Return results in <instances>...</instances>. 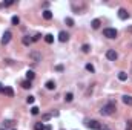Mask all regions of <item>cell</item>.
<instances>
[{
    "instance_id": "obj_1",
    "label": "cell",
    "mask_w": 132,
    "mask_h": 130,
    "mask_svg": "<svg viewBox=\"0 0 132 130\" xmlns=\"http://www.w3.org/2000/svg\"><path fill=\"white\" fill-rule=\"evenodd\" d=\"M114 112H115V104L114 103H108L101 107V110H100V113L103 116H109V115H112Z\"/></svg>"
},
{
    "instance_id": "obj_2",
    "label": "cell",
    "mask_w": 132,
    "mask_h": 130,
    "mask_svg": "<svg viewBox=\"0 0 132 130\" xmlns=\"http://www.w3.org/2000/svg\"><path fill=\"white\" fill-rule=\"evenodd\" d=\"M103 35L108 37V38H117L118 32H117V29H114V28H106V29H103Z\"/></svg>"
},
{
    "instance_id": "obj_3",
    "label": "cell",
    "mask_w": 132,
    "mask_h": 130,
    "mask_svg": "<svg viewBox=\"0 0 132 130\" xmlns=\"http://www.w3.org/2000/svg\"><path fill=\"white\" fill-rule=\"evenodd\" d=\"M86 127L91 130H101V124L95 120H91V121H86Z\"/></svg>"
},
{
    "instance_id": "obj_4",
    "label": "cell",
    "mask_w": 132,
    "mask_h": 130,
    "mask_svg": "<svg viewBox=\"0 0 132 130\" xmlns=\"http://www.w3.org/2000/svg\"><path fill=\"white\" fill-rule=\"evenodd\" d=\"M29 58L34 61V63H38V61L42 60V54H40V52H37V50H32V52L29 54Z\"/></svg>"
},
{
    "instance_id": "obj_5",
    "label": "cell",
    "mask_w": 132,
    "mask_h": 130,
    "mask_svg": "<svg viewBox=\"0 0 132 130\" xmlns=\"http://www.w3.org/2000/svg\"><path fill=\"white\" fill-rule=\"evenodd\" d=\"M118 19H120V20H128V19H129V12H128L124 8H120V9H118Z\"/></svg>"
},
{
    "instance_id": "obj_6",
    "label": "cell",
    "mask_w": 132,
    "mask_h": 130,
    "mask_svg": "<svg viewBox=\"0 0 132 130\" xmlns=\"http://www.w3.org/2000/svg\"><path fill=\"white\" fill-rule=\"evenodd\" d=\"M11 37H12L11 31H5L3 37H2V44H8V43H9V40H11Z\"/></svg>"
},
{
    "instance_id": "obj_7",
    "label": "cell",
    "mask_w": 132,
    "mask_h": 130,
    "mask_svg": "<svg viewBox=\"0 0 132 130\" xmlns=\"http://www.w3.org/2000/svg\"><path fill=\"white\" fill-rule=\"evenodd\" d=\"M106 57H108V60H112V61H115L118 55H117V52H115L114 49H109L108 52H106Z\"/></svg>"
},
{
    "instance_id": "obj_8",
    "label": "cell",
    "mask_w": 132,
    "mask_h": 130,
    "mask_svg": "<svg viewBox=\"0 0 132 130\" xmlns=\"http://www.w3.org/2000/svg\"><path fill=\"white\" fill-rule=\"evenodd\" d=\"M68 38H69V34H68V32H65V31H61V32L59 34V40H60L61 43H65V41H68Z\"/></svg>"
},
{
    "instance_id": "obj_9",
    "label": "cell",
    "mask_w": 132,
    "mask_h": 130,
    "mask_svg": "<svg viewBox=\"0 0 132 130\" xmlns=\"http://www.w3.org/2000/svg\"><path fill=\"white\" fill-rule=\"evenodd\" d=\"M3 93L6 95V97H9V98L14 97V90H12V87H3Z\"/></svg>"
},
{
    "instance_id": "obj_10",
    "label": "cell",
    "mask_w": 132,
    "mask_h": 130,
    "mask_svg": "<svg viewBox=\"0 0 132 130\" xmlns=\"http://www.w3.org/2000/svg\"><path fill=\"white\" fill-rule=\"evenodd\" d=\"M123 103L126 104V106H132V97L131 95H123Z\"/></svg>"
},
{
    "instance_id": "obj_11",
    "label": "cell",
    "mask_w": 132,
    "mask_h": 130,
    "mask_svg": "<svg viewBox=\"0 0 132 130\" xmlns=\"http://www.w3.org/2000/svg\"><path fill=\"white\" fill-rule=\"evenodd\" d=\"M45 86H46V89L52 90V89H55V83H54L52 80H49V81H46V84H45Z\"/></svg>"
},
{
    "instance_id": "obj_12",
    "label": "cell",
    "mask_w": 132,
    "mask_h": 130,
    "mask_svg": "<svg viewBox=\"0 0 132 130\" xmlns=\"http://www.w3.org/2000/svg\"><path fill=\"white\" fill-rule=\"evenodd\" d=\"M43 19H45V20H51V19H52V12L46 9V11L43 12Z\"/></svg>"
},
{
    "instance_id": "obj_13",
    "label": "cell",
    "mask_w": 132,
    "mask_h": 130,
    "mask_svg": "<svg viewBox=\"0 0 132 130\" xmlns=\"http://www.w3.org/2000/svg\"><path fill=\"white\" fill-rule=\"evenodd\" d=\"M45 41L51 44V43L54 41V35H52V34H46V35H45Z\"/></svg>"
},
{
    "instance_id": "obj_14",
    "label": "cell",
    "mask_w": 132,
    "mask_h": 130,
    "mask_svg": "<svg viewBox=\"0 0 132 130\" xmlns=\"http://www.w3.org/2000/svg\"><path fill=\"white\" fill-rule=\"evenodd\" d=\"M91 25H92V28H94V29H98V28H100V25H101V21H100L98 19H95V20H92V23H91Z\"/></svg>"
},
{
    "instance_id": "obj_15",
    "label": "cell",
    "mask_w": 132,
    "mask_h": 130,
    "mask_svg": "<svg viewBox=\"0 0 132 130\" xmlns=\"http://www.w3.org/2000/svg\"><path fill=\"white\" fill-rule=\"evenodd\" d=\"M118 80L120 81H126V80H128V73H126V72H120L118 73Z\"/></svg>"
},
{
    "instance_id": "obj_16",
    "label": "cell",
    "mask_w": 132,
    "mask_h": 130,
    "mask_svg": "<svg viewBox=\"0 0 132 130\" xmlns=\"http://www.w3.org/2000/svg\"><path fill=\"white\" fill-rule=\"evenodd\" d=\"M22 87H23V89H31V87H32V86H31V81H29V80L22 81Z\"/></svg>"
},
{
    "instance_id": "obj_17",
    "label": "cell",
    "mask_w": 132,
    "mask_h": 130,
    "mask_svg": "<svg viewBox=\"0 0 132 130\" xmlns=\"http://www.w3.org/2000/svg\"><path fill=\"white\" fill-rule=\"evenodd\" d=\"M72 100H74V95H72L71 92L65 95V101H68V103H71V101H72Z\"/></svg>"
},
{
    "instance_id": "obj_18",
    "label": "cell",
    "mask_w": 132,
    "mask_h": 130,
    "mask_svg": "<svg viewBox=\"0 0 132 130\" xmlns=\"http://www.w3.org/2000/svg\"><path fill=\"white\" fill-rule=\"evenodd\" d=\"M34 77H36V73H34L32 70H28V72H26V78H28V80H29V81L32 80Z\"/></svg>"
},
{
    "instance_id": "obj_19",
    "label": "cell",
    "mask_w": 132,
    "mask_h": 130,
    "mask_svg": "<svg viewBox=\"0 0 132 130\" xmlns=\"http://www.w3.org/2000/svg\"><path fill=\"white\" fill-rule=\"evenodd\" d=\"M34 129H36V130H45V124H43V122H37Z\"/></svg>"
},
{
    "instance_id": "obj_20",
    "label": "cell",
    "mask_w": 132,
    "mask_h": 130,
    "mask_svg": "<svg viewBox=\"0 0 132 130\" xmlns=\"http://www.w3.org/2000/svg\"><path fill=\"white\" fill-rule=\"evenodd\" d=\"M12 124H14V121H11V120L3 121V126H5V127H12Z\"/></svg>"
},
{
    "instance_id": "obj_21",
    "label": "cell",
    "mask_w": 132,
    "mask_h": 130,
    "mask_svg": "<svg viewBox=\"0 0 132 130\" xmlns=\"http://www.w3.org/2000/svg\"><path fill=\"white\" fill-rule=\"evenodd\" d=\"M11 21H12V25H19V23H20V19H19L17 15H14L12 19H11Z\"/></svg>"
},
{
    "instance_id": "obj_22",
    "label": "cell",
    "mask_w": 132,
    "mask_h": 130,
    "mask_svg": "<svg viewBox=\"0 0 132 130\" xmlns=\"http://www.w3.org/2000/svg\"><path fill=\"white\" fill-rule=\"evenodd\" d=\"M82 50H83L84 54H88L89 50H91V48H89V44H83V46H82Z\"/></svg>"
},
{
    "instance_id": "obj_23",
    "label": "cell",
    "mask_w": 132,
    "mask_h": 130,
    "mask_svg": "<svg viewBox=\"0 0 132 130\" xmlns=\"http://www.w3.org/2000/svg\"><path fill=\"white\" fill-rule=\"evenodd\" d=\"M26 101H28V104H34V101H36V97H31V95H29V97L26 98Z\"/></svg>"
},
{
    "instance_id": "obj_24",
    "label": "cell",
    "mask_w": 132,
    "mask_h": 130,
    "mask_svg": "<svg viewBox=\"0 0 132 130\" xmlns=\"http://www.w3.org/2000/svg\"><path fill=\"white\" fill-rule=\"evenodd\" d=\"M86 69H88L89 72H95V69H94V66L91 64V63H88V64H86Z\"/></svg>"
},
{
    "instance_id": "obj_25",
    "label": "cell",
    "mask_w": 132,
    "mask_h": 130,
    "mask_svg": "<svg viewBox=\"0 0 132 130\" xmlns=\"http://www.w3.org/2000/svg\"><path fill=\"white\" fill-rule=\"evenodd\" d=\"M31 41H32V38H29V37H25V38H23V44H26V46H28Z\"/></svg>"
},
{
    "instance_id": "obj_26",
    "label": "cell",
    "mask_w": 132,
    "mask_h": 130,
    "mask_svg": "<svg viewBox=\"0 0 132 130\" xmlns=\"http://www.w3.org/2000/svg\"><path fill=\"white\" fill-rule=\"evenodd\" d=\"M31 113H32V115H38V107H36V106H34L32 109H31Z\"/></svg>"
},
{
    "instance_id": "obj_27",
    "label": "cell",
    "mask_w": 132,
    "mask_h": 130,
    "mask_svg": "<svg viewBox=\"0 0 132 130\" xmlns=\"http://www.w3.org/2000/svg\"><path fill=\"white\" fill-rule=\"evenodd\" d=\"M51 116H52V113H46V115H43V116H42V120H43V121H48Z\"/></svg>"
},
{
    "instance_id": "obj_28",
    "label": "cell",
    "mask_w": 132,
    "mask_h": 130,
    "mask_svg": "<svg viewBox=\"0 0 132 130\" xmlns=\"http://www.w3.org/2000/svg\"><path fill=\"white\" fill-rule=\"evenodd\" d=\"M40 38H42V35H40V34H36V35L32 37V41H38Z\"/></svg>"
},
{
    "instance_id": "obj_29",
    "label": "cell",
    "mask_w": 132,
    "mask_h": 130,
    "mask_svg": "<svg viewBox=\"0 0 132 130\" xmlns=\"http://www.w3.org/2000/svg\"><path fill=\"white\" fill-rule=\"evenodd\" d=\"M66 23H68V26H74V20L68 17V19H66Z\"/></svg>"
},
{
    "instance_id": "obj_30",
    "label": "cell",
    "mask_w": 132,
    "mask_h": 130,
    "mask_svg": "<svg viewBox=\"0 0 132 130\" xmlns=\"http://www.w3.org/2000/svg\"><path fill=\"white\" fill-rule=\"evenodd\" d=\"M14 2H12V0H8V2H5L3 3V6H11V5H12Z\"/></svg>"
},
{
    "instance_id": "obj_31",
    "label": "cell",
    "mask_w": 132,
    "mask_h": 130,
    "mask_svg": "<svg viewBox=\"0 0 132 130\" xmlns=\"http://www.w3.org/2000/svg\"><path fill=\"white\" fill-rule=\"evenodd\" d=\"M126 130H132V121H128V126H126Z\"/></svg>"
},
{
    "instance_id": "obj_32",
    "label": "cell",
    "mask_w": 132,
    "mask_h": 130,
    "mask_svg": "<svg viewBox=\"0 0 132 130\" xmlns=\"http://www.w3.org/2000/svg\"><path fill=\"white\" fill-rule=\"evenodd\" d=\"M55 70H59V72H61V70H63V66H61V64H59V66H55Z\"/></svg>"
},
{
    "instance_id": "obj_33",
    "label": "cell",
    "mask_w": 132,
    "mask_h": 130,
    "mask_svg": "<svg viewBox=\"0 0 132 130\" xmlns=\"http://www.w3.org/2000/svg\"><path fill=\"white\" fill-rule=\"evenodd\" d=\"M0 92H3V87H2V84H0Z\"/></svg>"
},
{
    "instance_id": "obj_34",
    "label": "cell",
    "mask_w": 132,
    "mask_h": 130,
    "mask_svg": "<svg viewBox=\"0 0 132 130\" xmlns=\"http://www.w3.org/2000/svg\"><path fill=\"white\" fill-rule=\"evenodd\" d=\"M128 31H129V32H132V28H129V29H128Z\"/></svg>"
}]
</instances>
